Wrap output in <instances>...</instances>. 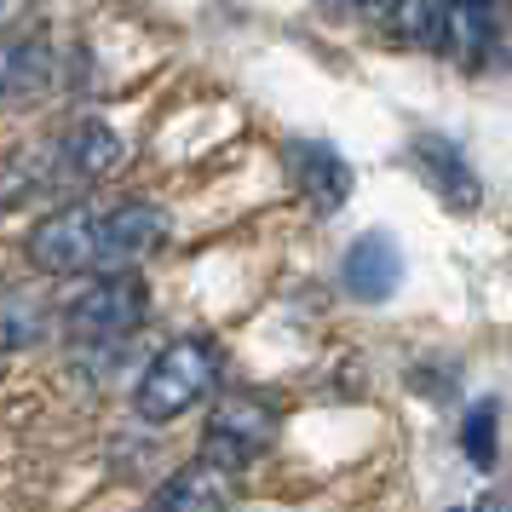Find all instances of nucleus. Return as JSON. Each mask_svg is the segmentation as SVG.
Here are the masks:
<instances>
[{
    "mask_svg": "<svg viewBox=\"0 0 512 512\" xmlns=\"http://www.w3.org/2000/svg\"><path fill=\"white\" fill-rule=\"evenodd\" d=\"M167 242V213L156 202H70L52 208L35 231H29V265L47 277H116L133 271L144 254H156Z\"/></svg>",
    "mask_w": 512,
    "mask_h": 512,
    "instance_id": "f257e3e1",
    "label": "nucleus"
},
{
    "mask_svg": "<svg viewBox=\"0 0 512 512\" xmlns=\"http://www.w3.org/2000/svg\"><path fill=\"white\" fill-rule=\"evenodd\" d=\"M219 374H225L219 346L202 340V334H179V340H167V346L144 363L139 386H133V415H139L144 426H167V420L190 415L202 397H213Z\"/></svg>",
    "mask_w": 512,
    "mask_h": 512,
    "instance_id": "f03ea898",
    "label": "nucleus"
},
{
    "mask_svg": "<svg viewBox=\"0 0 512 512\" xmlns=\"http://www.w3.org/2000/svg\"><path fill=\"white\" fill-rule=\"evenodd\" d=\"M144 311H150V288L133 271H116V277H98L93 288H81L64 305V334H70L75 346L116 351L127 334H139Z\"/></svg>",
    "mask_w": 512,
    "mask_h": 512,
    "instance_id": "7ed1b4c3",
    "label": "nucleus"
},
{
    "mask_svg": "<svg viewBox=\"0 0 512 512\" xmlns=\"http://www.w3.org/2000/svg\"><path fill=\"white\" fill-rule=\"evenodd\" d=\"M271 443H277V415H271V403H259V397H231V403H219L208 415L202 466H213V472L231 478L236 466L259 461Z\"/></svg>",
    "mask_w": 512,
    "mask_h": 512,
    "instance_id": "20e7f679",
    "label": "nucleus"
},
{
    "mask_svg": "<svg viewBox=\"0 0 512 512\" xmlns=\"http://www.w3.org/2000/svg\"><path fill=\"white\" fill-rule=\"evenodd\" d=\"M495 47H501V0H443L438 52H449L466 70H484Z\"/></svg>",
    "mask_w": 512,
    "mask_h": 512,
    "instance_id": "39448f33",
    "label": "nucleus"
},
{
    "mask_svg": "<svg viewBox=\"0 0 512 512\" xmlns=\"http://www.w3.org/2000/svg\"><path fill=\"white\" fill-rule=\"evenodd\" d=\"M121 156H127V144L110 121H75L64 139L52 144V173L58 179H75V185H93L104 173H116Z\"/></svg>",
    "mask_w": 512,
    "mask_h": 512,
    "instance_id": "423d86ee",
    "label": "nucleus"
},
{
    "mask_svg": "<svg viewBox=\"0 0 512 512\" xmlns=\"http://www.w3.org/2000/svg\"><path fill=\"white\" fill-rule=\"evenodd\" d=\"M340 282H346V294H357V300H369V305L392 300L397 282H403V248H397V236L363 231L346 248V259H340Z\"/></svg>",
    "mask_w": 512,
    "mask_h": 512,
    "instance_id": "0eeeda50",
    "label": "nucleus"
},
{
    "mask_svg": "<svg viewBox=\"0 0 512 512\" xmlns=\"http://www.w3.org/2000/svg\"><path fill=\"white\" fill-rule=\"evenodd\" d=\"M415 162L426 173V185L438 190L449 208H478L484 202V179H478V167L466 162V150L455 139H443V133H420L415 139Z\"/></svg>",
    "mask_w": 512,
    "mask_h": 512,
    "instance_id": "6e6552de",
    "label": "nucleus"
},
{
    "mask_svg": "<svg viewBox=\"0 0 512 512\" xmlns=\"http://www.w3.org/2000/svg\"><path fill=\"white\" fill-rule=\"evenodd\" d=\"M288 167H294V185L305 190V202L317 213H334L340 202L351 196V167L346 156L323 139H300L288 150Z\"/></svg>",
    "mask_w": 512,
    "mask_h": 512,
    "instance_id": "1a4fd4ad",
    "label": "nucleus"
},
{
    "mask_svg": "<svg viewBox=\"0 0 512 512\" xmlns=\"http://www.w3.org/2000/svg\"><path fill=\"white\" fill-rule=\"evenodd\" d=\"M144 512H231V478L196 461V466H185V472H173V478L150 495Z\"/></svg>",
    "mask_w": 512,
    "mask_h": 512,
    "instance_id": "9d476101",
    "label": "nucleus"
},
{
    "mask_svg": "<svg viewBox=\"0 0 512 512\" xmlns=\"http://www.w3.org/2000/svg\"><path fill=\"white\" fill-rule=\"evenodd\" d=\"M52 87V52L41 41H6L0 47V110L35 104Z\"/></svg>",
    "mask_w": 512,
    "mask_h": 512,
    "instance_id": "9b49d317",
    "label": "nucleus"
},
{
    "mask_svg": "<svg viewBox=\"0 0 512 512\" xmlns=\"http://www.w3.org/2000/svg\"><path fill=\"white\" fill-rule=\"evenodd\" d=\"M47 334V305L18 282H0V357L6 351H29Z\"/></svg>",
    "mask_w": 512,
    "mask_h": 512,
    "instance_id": "f8f14e48",
    "label": "nucleus"
},
{
    "mask_svg": "<svg viewBox=\"0 0 512 512\" xmlns=\"http://www.w3.org/2000/svg\"><path fill=\"white\" fill-rule=\"evenodd\" d=\"M386 24L409 41V47H432L443 41V0H392L386 6Z\"/></svg>",
    "mask_w": 512,
    "mask_h": 512,
    "instance_id": "ddd939ff",
    "label": "nucleus"
},
{
    "mask_svg": "<svg viewBox=\"0 0 512 512\" xmlns=\"http://www.w3.org/2000/svg\"><path fill=\"white\" fill-rule=\"evenodd\" d=\"M495 432H501V403L484 397V403L461 420V449H466V461H472V466H495V461H501Z\"/></svg>",
    "mask_w": 512,
    "mask_h": 512,
    "instance_id": "4468645a",
    "label": "nucleus"
},
{
    "mask_svg": "<svg viewBox=\"0 0 512 512\" xmlns=\"http://www.w3.org/2000/svg\"><path fill=\"white\" fill-rule=\"evenodd\" d=\"M472 512H507V501H501V495H484V501H478Z\"/></svg>",
    "mask_w": 512,
    "mask_h": 512,
    "instance_id": "2eb2a0df",
    "label": "nucleus"
},
{
    "mask_svg": "<svg viewBox=\"0 0 512 512\" xmlns=\"http://www.w3.org/2000/svg\"><path fill=\"white\" fill-rule=\"evenodd\" d=\"M357 6H363V0H357Z\"/></svg>",
    "mask_w": 512,
    "mask_h": 512,
    "instance_id": "dca6fc26",
    "label": "nucleus"
}]
</instances>
